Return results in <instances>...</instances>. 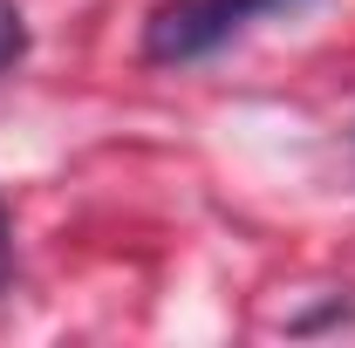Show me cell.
<instances>
[{"mask_svg": "<svg viewBox=\"0 0 355 348\" xmlns=\"http://www.w3.org/2000/svg\"><path fill=\"white\" fill-rule=\"evenodd\" d=\"M287 7H308V0H171V7H157V21H150V35H144V55H150V62H184V55L219 48L239 21H253V14H287Z\"/></svg>", "mask_w": 355, "mask_h": 348, "instance_id": "obj_1", "label": "cell"}, {"mask_svg": "<svg viewBox=\"0 0 355 348\" xmlns=\"http://www.w3.org/2000/svg\"><path fill=\"white\" fill-rule=\"evenodd\" d=\"M21 42H28V35H21V7H14V0H0V69L21 55Z\"/></svg>", "mask_w": 355, "mask_h": 348, "instance_id": "obj_2", "label": "cell"}, {"mask_svg": "<svg viewBox=\"0 0 355 348\" xmlns=\"http://www.w3.org/2000/svg\"><path fill=\"white\" fill-rule=\"evenodd\" d=\"M0 280H7V218H0Z\"/></svg>", "mask_w": 355, "mask_h": 348, "instance_id": "obj_3", "label": "cell"}]
</instances>
